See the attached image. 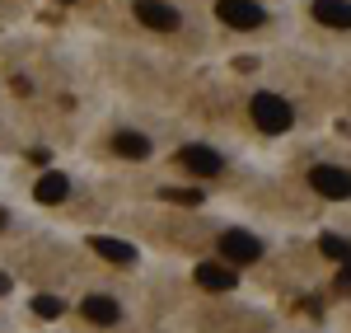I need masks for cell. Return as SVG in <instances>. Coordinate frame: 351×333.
I'll use <instances>...</instances> for the list:
<instances>
[{
  "instance_id": "10",
  "label": "cell",
  "mask_w": 351,
  "mask_h": 333,
  "mask_svg": "<svg viewBox=\"0 0 351 333\" xmlns=\"http://www.w3.org/2000/svg\"><path fill=\"white\" fill-rule=\"evenodd\" d=\"M197 286H206V291H234V268L202 263V268H197Z\"/></svg>"
},
{
  "instance_id": "15",
  "label": "cell",
  "mask_w": 351,
  "mask_h": 333,
  "mask_svg": "<svg viewBox=\"0 0 351 333\" xmlns=\"http://www.w3.org/2000/svg\"><path fill=\"white\" fill-rule=\"evenodd\" d=\"M164 202H183V207H197V202H202V193H197V188H164Z\"/></svg>"
},
{
  "instance_id": "2",
  "label": "cell",
  "mask_w": 351,
  "mask_h": 333,
  "mask_svg": "<svg viewBox=\"0 0 351 333\" xmlns=\"http://www.w3.org/2000/svg\"><path fill=\"white\" fill-rule=\"evenodd\" d=\"M220 253H225L230 268H243V263H258L263 258V240L248 235V230H225L220 235Z\"/></svg>"
},
{
  "instance_id": "12",
  "label": "cell",
  "mask_w": 351,
  "mask_h": 333,
  "mask_svg": "<svg viewBox=\"0 0 351 333\" xmlns=\"http://www.w3.org/2000/svg\"><path fill=\"white\" fill-rule=\"evenodd\" d=\"M112 150L127 155V160H145V155H150V141L141 137V132H117V137H112Z\"/></svg>"
},
{
  "instance_id": "17",
  "label": "cell",
  "mask_w": 351,
  "mask_h": 333,
  "mask_svg": "<svg viewBox=\"0 0 351 333\" xmlns=\"http://www.w3.org/2000/svg\"><path fill=\"white\" fill-rule=\"evenodd\" d=\"M5 291H10V277H5V273H0V296H5Z\"/></svg>"
},
{
  "instance_id": "8",
  "label": "cell",
  "mask_w": 351,
  "mask_h": 333,
  "mask_svg": "<svg viewBox=\"0 0 351 333\" xmlns=\"http://www.w3.org/2000/svg\"><path fill=\"white\" fill-rule=\"evenodd\" d=\"M33 197H38V202H47V207H56V202H66V197H71V179H66V174H43V179L33 183Z\"/></svg>"
},
{
  "instance_id": "5",
  "label": "cell",
  "mask_w": 351,
  "mask_h": 333,
  "mask_svg": "<svg viewBox=\"0 0 351 333\" xmlns=\"http://www.w3.org/2000/svg\"><path fill=\"white\" fill-rule=\"evenodd\" d=\"M136 19L145 28H155V33H173L178 28V10L164 5V0H136Z\"/></svg>"
},
{
  "instance_id": "7",
  "label": "cell",
  "mask_w": 351,
  "mask_h": 333,
  "mask_svg": "<svg viewBox=\"0 0 351 333\" xmlns=\"http://www.w3.org/2000/svg\"><path fill=\"white\" fill-rule=\"evenodd\" d=\"M314 19L324 28H351V0H314Z\"/></svg>"
},
{
  "instance_id": "16",
  "label": "cell",
  "mask_w": 351,
  "mask_h": 333,
  "mask_svg": "<svg viewBox=\"0 0 351 333\" xmlns=\"http://www.w3.org/2000/svg\"><path fill=\"white\" fill-rule=\"evenodd\" d=\"M337 286H342V291L351 286V263H342V277H337Z\"/></svg>"
},
{
  "instance_id": "18",
  "label": "cell",
  "mask_w": 351,
  "mask_h": 333,
  "mask_svg": "<svg viewBox=\"0 0 351 333\" xmlns=\"http://www.w3.org/2000/svg\"><path fill=\"white\" fill-rule=\"evenodd\" d=\"M0 230H5V211H0Z\"/></svg>"
},
{
  "instance_id": "4",
  "label": "cell",
  "mask_w": 351,
  "mask_h": 333,
  "mask_svg": "<svg viewBox=\"0 0 351 333\" xmlns=\"http://www.w3.org/2000/svg\"><path fill=\"white\" fill-rule=\"evenodd\" d=\"M216 14H220V24H230V28H263V5H253V0H220L216 5Z\"/></svg>"
},
{
  "instance_id": "11",
  "label": "cell",
  "mask_w": 351,
  "mask_h": 333,
  "mask_svg": "<svg viewBox=\"0 0 351 333\" xmlns=\"http://www.w3.org/2000/svg\"><path fill=\"white\" fill-rule=\"evenodd\" d=\"M80 310H84V319H89V324H117V314H122L117 301H108V296H89Z\"/></svg>"
},
{
  "instance_id": "14",
  "label": "cell",
  "mask_w": 351,
  "mask_h": 333,
  "mask_svg": "<svg viewBox=\"0 0 351 333\" xmlns=\"http://www.w3.org/2000/svg\"><path fill=\"white\" fill-rule=\"evenodd\" d=\"M33 314H38V319H61V314H66V301H61V296H38V301H33Z\"/></svg>"
},
{
  "instance_id": "13",
  "label": "cell",
  "mask_w": 351,
  "mask_h": 333,
  "mask_svg": "<svg viewBox=\"0 0 351 333\" xmlns=\"http://www.w3.org/2000/svg\"><path fill=\"white\" fill-rule=\"evenodd\" d=\"M319 253L324 258H337V263H351V240H342V235H319Z\"/></svg>"
},
{
  "instance_id": "6",
  "label": "cell",
  "mask_w": 351,
  "mask_h": 333,
  "mask_svg": "<svg viewBox=\"0 0 351 333\" xmlns=\"http://www.w3.org/2000/svg\"><path fill=\"white\" fill-rule=\"evenodd\" d=\"M178 165L188 169V174H197V179H211V174H220V155L211 146H183L178 150Z\"/></svg>"
},
{
  "instance_id": "1",
  "label": "cell",
  "mask_w": 351,
  "mask_h": 333,
  "mask_svg": "<svg viewBox=\"0 0 351 333\" xmlns=\"http://www.w3.org/2000/svg\"><path fill=\"white\" fill-rule=\"evenodd\" d=\"M248 113H253V122H258V132H267V137H276V132H286L291 122H295V108L281 99V94H253V104H248Z\"/></svg>"
},
{
  "instance_id": "9",
  "label": "cell",
  "mask_w": 351,
  "mask_h": 333,
  "mask_svg": "<svg viewBox=\"0 0 351 333\" xmlns=\"http://www.w3.org/2000/svg\"><path fill=\"white\" fill-rule=\"evenodd\" d=\"M89 249L99 253V258H108V263H136V249L127 240H112V235H94Z\"/></svg>"
},
{
  "instance_id": "3",
  "label": "cell",
  "mask_w": 351,
  "mask_h": 333,
  "mask_svg": "<svg viewBox=\"0 0 351 333\" xmlns=\"http://www.w3.org/2000/svg\"><path fill=\"white\" fill-rule=\"evenodd\" d=\"M309 183H314V193L332 197V202H347V197H351V174H347V169H337V165L309 169Z\"/></svg>"
}]
</instances>
